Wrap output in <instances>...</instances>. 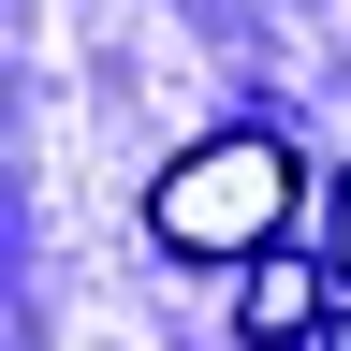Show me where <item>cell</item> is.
I'll use <instances>...</instances> for the list:
<instances>
[{
    "label": "cell",
    "instance_id": "6da1fadb",
    "mask_svg": "<svg viewBox=\"0 0 351 351\" xmlns=\"http://www.w3.org/2000/svg\"><path fill=\"white\" fill-rule=\"evenodd\" d=\"M293 205H307V161L278 147V132H205L191 161H161L147 234H161V249H191V263H278Z\"/></svg>",
    "mask_w": 351,
    "mask_h": 351
},
{
    "label": "cell",
    "instance_id": "7a4b0ae2",
    "mask_svg": "<svg viewBox=\"0 0 351 351\" xmlns=\"http://www.w3.org/2000/svg\"><path fill=\"white\" fill-rule=\"evenodd\" d=\"M234 322H249L263 351H307V337L337 322V263H263V278L234 293Z\"/></svg>",
    "mask_w": 351,
    "mask_h": 351
},
{
    "label": "cell",
    "instance_id": "3957f363",
    "mask_svg": "<svg viewBox=\"0 0 351 351\" xmlns=\"http://www.w3.org/2000/svg\"><path fill=\"white\" fill-rule=\"evenodd\" d=\"M322 234H337V293H351V191H337V205H322Z\"/></svg>",
    "mask_w": 351,
    "mask_h": 351
},
{
    "label": "cell",
    "instance_id": "277c9868",
    "mask_svg": "<svg viewBox=\"0 0 351 351\" xmlns=\"http://www.w3.org/2000/svg\"><path fill=\"white\" fill-rule=\"evenodd\" d=\"M307 351H351V293H337V322H322V337H307Z\"/></svg>",
    "mask_w": 351,
    "mask_h": 351
}]
</instances>
